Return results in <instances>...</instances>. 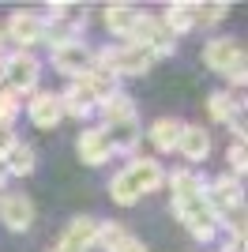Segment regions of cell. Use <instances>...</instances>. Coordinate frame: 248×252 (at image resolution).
Returning a JSON list of instances; mask_svg holds the SVG:
<instances>
[{
    "label": "cell",
    "mask_w": 248,
    "mask_h": 252,
    "mask_svg": "<svg viewBox=\"0 0 248 252\" xmlns=\"http://www.w3.org/2000/svg\"><path fill=\"white\" fill-rule=\"evenodd\" d=\"M165 185H169V192H173V203L196 200V196H203V192H207V181L199 177V173H192V169H177V173H169Z\"/></svg>",
    "instance_id": "18"
},
{
    "label": "cell",
    "mask_w": 248,
    "mask_h": 252,
    "mask_svg": "<svg viewBox=\"0 0 248 252\" xmlns=\"http://www.w3.org/2000/svg\"><path fill=\"white\" fill-rule=\"evenodd\" d=\"M135 15H139V8H135V4H124V0L105 4V8H102V23H105V31L113 34V38H128Z\"/></svg>",
    "instance_id": "17"
},
{
    "label": "cell",
    "mask_w": 248,
    "mask_h": 252,
    "mask_svg": "<svg viewBox=\"0 0 248 252\" xmlns=\"http://www.w3.org/2000/svg\"><path fill=\"white\" fill-rule=\"evenodd\" d=\"M4 166H8V177H31L34 166H38V155H34L31 143H15L4 155Z\"/></svg>",
    "instance_id": "21"
},
{
    "label": "cell",
    "mask_w": 248,
    "mask_h": 252,
    "mask_svg": "<svg viewBox=\"0 0 248 252\" xmlns=\"http://www.w3.org/2000/svg\"><path fill=\"white\" fill-rule=\"evenodd\" d=\"M0 53H4V27H0Z\"/></svg>",
    "instance_id": "35"
},
{
    "label": "cell",
    "mask_w": 248,
    "mask_h": 252,
    "mask_svg": "<svg viewBox=\"0 0 248 252\" xmlns=\"http://www.w3.org/2000/svg\"><path fill=\"white\" fill-rule=\"evenodd\" d=\"M124 177L132 181V189L139 192V196H147V192H155V189H162V181H165V173H162V166H158L155 158H135L132 166L124 169Z\"/></svg>",
    "instance_id": "12"
},
{
    "label": "cell",
    "mask_w": 248,
    "mask_h": 252,
    "mask_svg": "<svg viewBox=\"0 0 248 252\" xmlns=\"http://www.w3.org/2000/svg\"><path fill=\"white\" fill-rule=\"evenodd\" d=\"M177 219L185 222V230L196 237V241H215L218 230H222V222H218V211L207 203V196H196V200H185V203H173Z\"/></svg>",
    "instance_id": "1"
},
{
    "label": "cell",
    "mask_w": 248,
    "mask_h": 252,
    "mask_svg": "<svg viewBox=\"0 0 248 252\" xmlns=\"http://www.w3.org/2000/svg\"><path fill=\"white\" fill-rule=\"evenodd\" d=\"M181 132H185V121H177V117H158V121H151V128H147V139L155 143V151L169 155V151H177V143H181Z\"/></svg>",
    "instance_id": "16"
},
{
    "label": "cell",
    "mask_w": 248,
    "mask_h": 252,
    "mask_svg": "<svg viewBox=\"0 0 248 252\" xmlns=\"http://www.w3.org/2000/svg\"><path fill=\"white\" fill-rule=\"evenodd\" d=\"M27 117H31V125H38V128H57L64 121L61 94H53V91H34L31 102H27Z\"/></svg>",
    "instance_id": "9"
},
{
    "label": "cell",
    "mask_w": 248,
    "mask_h": 252,
    "mask_svg": "<svg viewBox=\"0 0 248 252\" xmlns=\"http://www.w3.org/2000/svg\"><path fill=\"white\" fill-rule=\"evenodd\" d=\"M0 222L11 233H27L34 226V203L23 192H4L0 196Z\"/></svg>",
    "instance_id": "7"
},
{
    "label": "cell",
    "mask_w": 248,
    "mask_h": 252,
    "mask_svg": "<svg viewBox=\"0 0 248 252\" xmlns=\"http://www.w3.org/2000/svg\"><path fill=\"white\" fill-rule=\"evenodd\" d=\"M211 132H207L203 125H185V132H181V143H177V151L185 155V162H207L211 158Z\"/></svg>",
    "instance_id": "14"
},
{
    "label": "cell",
    "mask_w": 248,
    "mask_h": 252,
    "mask_svg": "<svg viewBox=\"0 0 248 252\" xmlns=\"http://www.w3.org/2000/svg\"><path fill=\"white\" fill-rule=\"evenodd\" d=\"M94 113H102V128H105V125H113V121H124V117H135V105H132V98H128V94H121V91H117V94L102 98Z\"/></svg>",
    "instance_id": "22"
},
{
    "label": "cell",
    "mask_w": 248,
    "mask_h": 252,
    "mask_svg": "<svg viewBox=\"0 0 248 252\" xmlns=\"http://www.w3.org/2000/svg\"><path fill=\"white\" fill-rule=\"evenodd\" d=\"M124 42H135L143 45V49H151L155 57H169V53L177 49V38L169 31H165V23L158 19L155 11H139L132 23V31H128V38Z\"/></svg>",
    "instance_id": "2"
},
{
    "label": "cell",
    "mask_w": 248,
    "mask_h": 252,
    "mask_svg": "<svg viewBox=\"0 0 248 252\" xmlns=\"http://www.w3.org/2000/svg\"><path fill=\"white\" fill-rule=\"evenodd\" d=\"M45 252H61V249H45Z\"/></svg>",
    "instance_id": "36"
},
{
    "label": "cell",
    "mask_w": 248,
    "mask_h": 252,
    "mask_svg": "<svg viewBox=\"0 0 248 252\" xmlns=\"http://www.w3.org/2000/svg\"><path fill=\"white\" fill-rule=\"evenodd\" d=\"M15 143H19V139H15V132H11L8 125H0V158L8 155V151L15 147Z\"/></svg>",
    "instance_id": "31"
},
{
    "label": "cell",
    "mask_w": 248,
    "mask_h": 252,
    "mask_svg": "<svg viewBox=\"0 0 248 252\" xmlns=\"http://www.w3.org/2000/svg\"><path fill=\"white\" fill-rule=\"evenodd\" d=\"M233 109H245V94H241V91H233V94L215 91V94L207 98V113H211V121H222V125H226Z\"/></svg>",
    "instance_id": "23"
},
{
    "label": "cell",
    "mask_w": 248,
    "mask_h": 252,
    "mask_svg": "<svg viewBox=\"0 0 248 252\" xmlns=\"http://www.w3.org/2000/svg\"><path fill=\"white\" fill-rule=\"evenodd\" d=\"M128 237V230H124L121 222H98V237H94V249H102V252H117L121 249V241Z\"/></svg>",
    "instance_id": "24"
},
{
    "label": "cell",
    "mask_w": 248,
    "mask_h": 252,
    "mask_svg": "<svg viewBox=\"0 0 248 252\" xmlns=\"http://www.w3.org/2000/svg\"><path fill=\"white\" fill-rule=\"evenodd\" d=\"M158 19L165 23V31L173 34V38H181V34H188L192 27H196V15H192V4H188V0H173V4H165V11L158 15Z\"/></svg>",
    "instance_id": "19"
},
{
    "label": "cell",
    "mask_w": 248,
    "mask_h": 252,
    "mask_svg": "<svg viewBox=\"0 0 248 252\" xmlns=\"http://www.w3.org/2000/svg\"><path fill=\"white\" fill-rule=\"evenodd\" d=\"M241 57H245V45H241L237 38H211V42L203 45V64L218 75H226Z\"/></svg>",
    "instance_id": "8"
},
{
    "label": "cell",
    "mask_w": 248,
    "mask_h": 252,
    "mask_svg": "<svg viewBox=\"0 0 248 252\" xmlns=\"http://www.w3.org/2000/svg\"><path fill=\"white\" fill-rule=\"evenodd\" d=\"M61 105H64V113H72V117H91L94 109H98V98H94V91L87 87V79H72V83L61 91Z\"/></svg>",
    "instance_id": "13"
},
{
    "label": "cell",
    "mask_w": 248,
    "mask_h": 252,
    "mask_svg": "<svg viewBox=\"0 0 248 252\" xmlns=\"http://www.w3.org/2000/svg\"><path fill=\"white\" fill-rule=\"evenodd\" d=\"M245 166H248L245 162V143L237 139V143L229 147V173H233V177H245Z\"/></svg>",
    "instance_id": "29"
},
{
    "label": "cell",
    "mask_w": 248,
    "mask_h": 252,
    "mask_svg": "<svg viewBox=\"0 0 248 252\" xmlns=\"http://www.w3.org/2000/svg\"><path fill=\"white\" fill-rule=\"evenodd\" d=\"M109 196H113V203H121V207H132V203H139V192L132 189V181L124 177V169L117 173L113 181H109Z\"/></svg>",
    "instance_id": "25"
},
{
    "label": "cell",
    "mask_w": 248,
    "mask_h": 252,
    "mask_svg": "<svg viewBox=\"0 0 248 252\" xmlns=\"http://www.w3.org/2000/svg\"><path fill=\"white\" fill-rule=\"evenodd\" d=\"M45 19H72V23H87V8L83 4H49Z\"/></svg>",
    "instance_id": "27"
},
{
    "label": "cell",
    "mask_w": 248,
    "mask_h": 252,
    "mask_svg": "<svg viewBox=\"0 0 248 252\" xmlns=\"http://www.w3.org/2000/svg\"><path fill=\"white\" fill-rule=\"evenodd\" d=\"M226 252H245V233H233V241H229Z\"/></svg>",
    "instance_id": "33"
},
{
    "label": "cell",
    "mask_w": 248,
    "mask_h": 252,
    "mask_svg": "<svg viewBox=\"0 0 248 252\" xmlns=\"http://www.w3.org/2000/svg\"><path fill=\"white\" fill-rule=\"evenodd\" d=\"M94 64V49L87 42H72V45H61V49H53V68L68 79H83V75L91 72Z\"/></svg>",
    "instance_id": "6"
},
{
    "label": "cell",
    "mask_w": 248,
    "mask_h": 252,
    "mask_svg": "<svg viewBox=\"0 0 248 252\" xmlns=\"http://www.w3.org/2000/svg\"><path fill=\"white\" fill-rule=\"evenodd\" d=\"M94 237H98V219L79 215V219H72L68 226H64V237H61L57 249H61V252H91Z\"/></svg>",
    "instance_id": "10"
},
{
    "label": "cell",
    "mask_w": 248,
    "mask_h": 252,
    "mask_svg": "<svg viewBox=\"0 0 248 252\" xmlns=\"http://www.w3.org/2000/svg\"><path fill=\"white\" fill-rule=\"evenodd\" d=\"M41 31H45V15H38L31 8H19V11H11L8 23H4V42H15L27 53L31 45L41 42Z\"/></svg>",
    "instance_id": "5"
},
{
    "label": "cell",
    "mask_w": 248,
    "mask_h": 252,
    "mask_svg": "<svg viewBox=\"0 0 248 252\" xmlns=\"http://www.w3.org/2000/svg\"><path fill=\"white\" fill-rule=\"evenodd\" d=\"M98 61H102L105 68H113V75L121 79V75H143V72H151V68L158 64V57L151 49H143V45H135V42H121V45H113V49L98 53Z\"/></svg>",
    "instance_id": "3"
},
{
    "label": "cell",
    "mask_w": 248,
    "mask_h": 252,
    "mask_svg": "<svg viewBox=\"0 0 248 252\" xmlns=\"http://www.w3.org/2000/svg\"><path fill=\"white\" fill-rule=\"evenodd\" d=\"M75 151H79V162H87V166H102V162L113 158V147H109L102 128H87L79 136V143H75Z\"/></svg>",
    "instance_id": "15"
},
{
    "label": "cell",
    "mask_w": 248,
    "mask_h": 252,
    "mask_svg": "<svg viewBox=\"0 0 248 252\" xmlns=\"http://www.w3.org/2000/svg\"><path fill=\"white\" fill-rule=\"evenodd\" d=\"M41 79V64L34 61L31 53H8V64H4V87L11 94H34Z\"/></svg>",
    "instance_id": "4"
},
{
    "label": "cell",
    "mask_w": 248,
    "mask_h": 252,
    "mask_svg": "<svg viewBox=\"0 0 248 252\" xmlns=\"http://www.w3.org/2000/svg\"><path fill=\"white\" fill-rule=\"evenodd\" d=\"M15 117H19V98L11 94L8 87H0V125H15Z\"/></svg>",
    "instance_id": "28"
},
{
    "label": "cell",
    "mask_w": 248,
    "mask_h": 252,
    "mask_svg": "<svg viewBox=\"0 0 248 252\" xmlns=\"http://www.w3.org/2000/svg\"><path fill=\"white\" fill-rule=\"evenodd\" d=\"M102 132H105V139H109L113 155H132V147L139 143V136H143L139 117H124V121H113V125H105Z\"/></svg>",
    "instance_id": "11"
},
{
    "label": "cell",
    "mask_w": 248,
    "mask_h": 252,
    "mask_svg": "<svg viewBox=\"0 0 248 252\" xmlns=\"http://www.w3.org/2000/svg\"><path fill=\"white\" fill-rule=\"evenodd\" d=\"M79 31H83V23H72V19H45L41 42L49 45V49H61V45L79 42Z\"/></svg>",
    "instance_id": "20"
},
{
    "label": "cell",
    "mask_w": 248,
    "mask_h": 252,
    "mask_svg": "<svg viewBox=\"0 0 248 252\" xmlns=\"http://www.w3.org/2000/svg\"><path fill=\"white\" fill-rule=\"evenodd\" d=\"M192 15H196V23H222L229 15V4H218V0H211V4H192Z\"/></svg>",
    "instance_id": "26"
},
{
    "label": "cell",
    "mask_w": 248,
    "mask_h": 252,
    "mask_svg": "<svg viewBox=\"0 0 248 252\" xmlns=\"http://www.w3.org/2000/svg\"><path fill=\"white\" fill-rule=\"evenodd\" d=\"M229 128H233V136L241 139V143H245V109H233V113H229V121H226Z\"/></svg>",
    "instance_id": "30"
},
{
    "label": "cell",
    "mask_w": 248,
    "mask_h": 252,
    "mask_svg": "<svg viewBox=\"0 0 248 252\" xmlns=\"http://www.w3.org/2000/svg\"><path fill=\"white\" fill-rule=\"evenodd\" d=\"M117 252H147V245L139 241V237H132V233H128V237L121 241V249H117Z\"/></svg>",
    "instance_id": "32"
},
{
    "label": "cell",
    "mask_w": 248,
    "mask_h": 252,
    "mask_svg": "<svg viewBox=\"0 0 248 252\" xmlns=\"http://www.w3.org/2000/svg\"><path fill=\"white\" fill-rule=\"evenodd\" d=\"M8 181V166H4V158H0V185Z\"/></svg>",
    "instance_id": "34"
}]
</instances>
